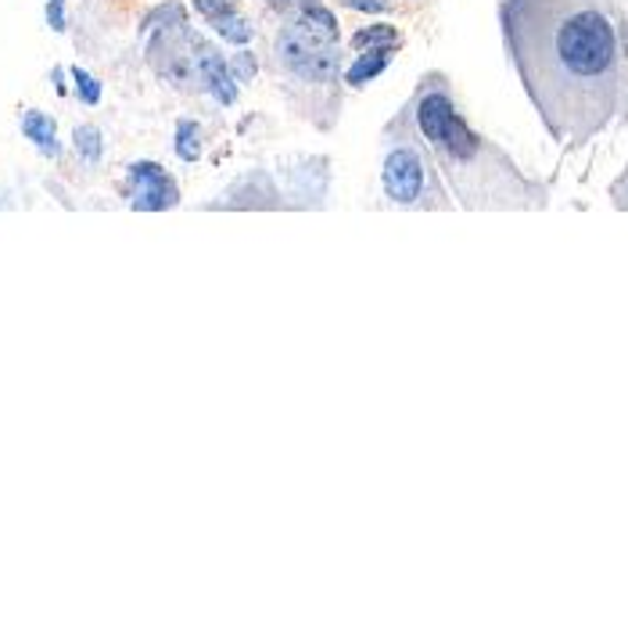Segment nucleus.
<instances>
[{
    "mask_svg": "<svg viewBox=\"0 0 628 628\" xmlns=\"http://www.w3.org/2000/svg\"><path fill=\"white\" fill-rule=\"evenodd\" d=\"M503 33L528 97L561 145H585L618 111L614 0H507Z\"/></svg>",
    "mask_w": 628,
    "mask_h": 628,
    "instance_id": "nucleus-1",
    "label": "nucleus"
},
{
    "mask_svg": "<svg viewBox=\"0 0 628 628\" xmlns=\"http://www.w3.org/2000/svg\"><path fill=\"white\" fill-rule=\"evenodd\" d=\"M409 116L467 209H528L535 202L532 188L507 162V155L467 130L441 76H427L421 83Z\"/></svg>",
    "mask_w": 628,
    "mask_h": 628,
    "instance_id": "nucleus-2",
    "label": "nucleus"
},
{
    "mask_svg": "<svg viewBox=\"0 0 628 628\" xmlns=\"http://www.w3.org/2000/svg\"><path fill=\"white\" fill-rule=\"evenodd\" d=\"M381 188L398 209H446V194L438 188V177L417 137V123L409 119V108L384 130Z\"/></svg>",
    "mask_w": 628,
    "mask_h": 628,
    "instance_id": "nucleus-3",
    "label": "nucleus"
},
{
    "mask_svg": "<svg viewBox=\"0 0 628 628\" xmlns=\"http://www.w3.org/2000/svg\"><path fill=\"white\" fill-rule=\"evenodd\" d=\"M277 58L291 76L306 83L338 79V19L320 0L298 8L295 19L277 36Z\"/></svg>",
    "mask_w": 628,
    "mask_h": 628,
    "instance_id": "nucleus-4",
    "label": "nucleus"
},
{
    "mask_svg": "<svg viewBox=\"0 0 628 628\" xmlns=\"http://www.w3.org/2000/svg\"><path fill=\"white\" fill-rule=\"evenodd\" d=\"M130 180H134V209H140V212L173 209V205L180 202L177 183H173V177H169L162 166L137 162V166L130 169Z\"/></svg>",
    "mask_w": 628,
    "mask_h": 628,
    "instance_id": "nucleus-5",
    "label": "nucleus"
},
{
    "mask_svg": "<svg viewBox=\"0 0 628 628\" xmlns=\"http://www.w3.org/2000/svg\"><path fill=\"white\" fill-rule=\"evenodd\" d=\"M392 58V47H374V51H363L360 54V62H355L349 68V87H363V83H370L377 73H384V65H388Z\"/></svg>",
    "mask_w": 628,
    "mask_h": 628,
    "instance_id": "nucleus-6",
    "label": "nucleus"
},
{
    "mask_svg": "<svg viewBox=\"0 0 628 628\" xmlns=\"http://www.w3.org/2000/svg\"><path fill=\"white\" fill-rule=\"evenodd\" d=\"M355 51H374V47H395L398 44V33L392 25H370V30H360L355 33Z\"/></svg>",
    "mask_w": 628,
    "mask_h": 628,
    "instance_id": "nucleus-7",
    "label": "nucleus"
},
{
    "mask_svg": "<svg viewBox=\"0 0 628 628\" xmlns=\"http://www.w3.org/2000/svg\"><path fill=\"white\" fill-rule=\"evenodd\" d=\"M177 155L183 162H194L198 155H202V130H198V126L188 123V119L177 126Z\"/></svg>",
    "mask_w": 628,
    "mask_h": 628,
    "instance_id": "nucleus-8",
    "label": "nucleus"
},
{
    "mask_svg": "<svg viewBox=\"0 0 628 628\" xmlns=\"http://www.w3.org/2000/svg\"><path fill=\"white\" fill-rule=\"evenodd\" d=\"M25 134H30L47 155L58 151V140H54V123L47 116H36V111H33V116H25Z\"/></svg>",
    "mask_w": 628,
    "mask_h": 628,
    "instance_id": "nucleus-9",
    "label": "nucleus"
},
{
    "mask_svg": "<svg viewBox=\"0 0 628 628\" xmlns=\"http://www.w3.org/2000/svg\"><path fill=\"white\" fill-rule=\"evenodd\" d=\"M212 30H216L220 36H226V40H234V44H248V40H252V25L241 19L237 11H234V15L216 19V22H212Z\"/></svg>",
    "mask_w": 628,
    "mask_h": 628,
    "instance_id": "nucleus-10",
    "label": "nucleus"
},
{
    "mask_svg": "<svg viewBox=\"0 0 628 628\" xmlns=\"http://www.w3.org/2000/svg\"><path fill=\"white\" fill-rule=\"evenodd\" d=\"M76 148L83 151V159H97V155H102V134L94 130V126H79L76 130Z\"/></svg>",
    "mask_w": 628,
    "mask_h": 628,
    "instance_id": "nucleus-11",
    "label": "nucleus"
},
{
    "mask_svg": "<svg viewBox=\"0 0 628 628\" xmlns=\"http://www.w3.org/2000/svg\"><path fill=\"white\" fill-rule=\"evenodd\" d=\"M194 8L202 11L209 22H216L223 15H234L237 11V0H194Z\"/></svg>",
    "mask_w": 628,
    "mask_h": 628,
    "instance_id": "nucleus-12",
    "label": "nucleus"
},
{
    "mask_svg": "<svg viewBox=\"0 0 628 628\" xmlns=\"http://www.w3.org/2000/svg\"><path fill=\"white\" fill-rule=\"evenodd\" d=\"M73 79L79 83V97H83V102L97 105V97H102V94H97V83L87 73H83V68H73Z\"/></svg>",
    "mask_w": 628,
    "mask_h": 628,
    "instance_id": "nucleus-13",
    "label": "nucleus"
},
{
    "mask_svg": "<svg viewBox=\"0 0 628 628\" xmlns=\"http://www.w3.org/2000/svg\"><path fill=\"white\" fill-rule=\"evenodd\" d=\"M231 68H234V79H252L255 76V58H252V54H237V58L231 62Z\"/></svg>",
    "mask_w": 628,
    "mask_h": 628,
    "instance_id": "nucleus-14",
    "label": "nucleus"
},
{
    "mask_svg": "<svg viewBox=\"0 0 628 628\" xmlns=\"http://www.w3.org/2000/svg\"><path fill=\"white\" fill-rule=\"evenodd\" d=\"M345 4L355 11H384L388 8V0H345Z\"/></svg>",
    "mask_w": 628,
    "mask_h": 628,
    "instance_id": "nucleus-15",
    "label": "nucleus"
},
{
    "mask_svg": "<svg viewBox=\"0 0 628 628\" xmlns=\"http://www.w3.org/2000/svg\"><path fill=\"white\" fill-rule=\"evenodd\" d=\"M269 8H277V11H298V8H306L312 4V0H266Z\"/></svg>",
    "mask_w": 628,
    "mask_h": 628,
    "instance_id": "nucleus-16",
    "label": "nucleus"
},
{
    "mask_svg": "<svg viewBox=\"0 0 628 628\" xmlns=\"http://www.w3.org/2000/svg\"><path fill=\"white\" fill-rule=\"evenodd\" d=\"M51 22H54V30H62V8H58V0L51 4Z\"/></svg>",
    "mask_w": 628,
    "mask_h": 628,
    "instance_id": "nucleus-17",
    "label": "nucleus"
}]
</instances>
